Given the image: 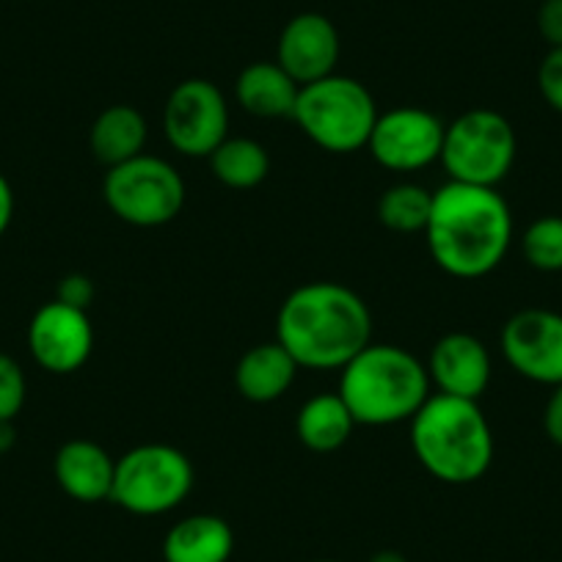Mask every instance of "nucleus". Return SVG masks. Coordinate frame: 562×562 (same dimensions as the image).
Listing matches in <instances>:
<instances>
[{
    "label": "nucleus",
    "instance_id": "1",
    "mask_svg": "<svg viewBox=\"0 0 562 562\" xmlns=\"http://www.w3.org/2000/svg\"><path fill=\"white\" fill-rule=\"evenodd\" d=\"M425 243L434 262L456 279H483L505 262L513 213L496 188L450 182L434 191Z\"/></svg>",
    "mask_w": 562,
    "mask_h": 562
},
{
    "label": "nucleus",
    "instance_id": "2",
    "mask_svg": "<svg viewBox=\"0 0 562 562\" xmlns=\"http://www.w3.org/2000/svg\"><path fill=\"white\" fill-rule=\"evenodd\" d=\"M276 339L304 370H342L372 342V312L339 281H310L281 301Z\"/></svg>",
    "mask_w": 562,
    "mask_h": 562
},
{
    "label": "nucleus",
    "instance_id": "3",
    "mask_svg": "<svg viewBox=\"0 0 562 562\" xmlns=\"http://www.w3.org/2000/svg\"><path fill=\"white\" fill-rule=\"evenodd\" d=\"M408 425L416 461L439 483L472 485L494 463V430L477 400L436 392Z\"/></svg>",
    "mask_w": 562,
    "mask_h": 562
},
{
    "label": "nucleus",
    "instance_id": "4",
    "mask_svg": "<svg viewBox=\"0 0 562 562\" xmlns=\"http://www.w3.org/2000/svg\"><path fill=\"white\" fill-rule=\"evenodd\" d=\"M430 375L425 361L400 345L370 342L339 370V397L353 414L356 425L386 428L411 422L430 397Z\"/></svg>",
    "mask_w": 562,
    "mask_h": 562
},
{
    "label": "nucleus",
    "instance_id": "5",
    "mask_svg": "<svg viewBox=\"0 0 562 562\" xmlns=\"http://www.w3.org/2000/svg\"><path fill=\"white\" fill-rule=\"evenodd\" d=\"M293 122L323 153L353 155L370 144L378 105L361 80L334 72L301 86Z\"/></svg>",
    "mask_w": 562,
    "mask_h": 562
},
{
    "label": "nucleus",
    "instance_id": "6",
    "mask_svg": "<svg viewBox=\"0 0 562 562\" xmlns=\"http://www.w3.org/2000/svg\"><path fill=\"white\" fill-rule=\"evenodd\" d=\"M518 138L510 119L491 108H472L445 127L439 164L450 182L499 188L513 171Z\"/></svg>",
    "mask_w": 562,
    "mask_h": 562
},
{
    "label": "nucleus",
    "instance_id": "7",
    "mask_svg": "<svg viewBox=\"0 0 562 562\" xmlns=\"http://www.w3.org/2000/svg\"><path fill=\"white\" fill-rule=\"evenodd\" d=\"M196 472L171 445H138L116 458L111 502L133 516H164L191 496Z\"/></svg>",
    "mask_w": 562,
    "mask_h": 562
},
{
    "label": "nucleus",
    "instance_id": "8",
    "mask_svg": "<svg viewBox=\"0 0 562 562\" xmlns=\"http://www.w3.org/2000/svg\"><path fill=\"white\" fill-rule=\"evenodd\" d=\"M186 180L169 160L158 155L119 164L105 171L102 199L122 224L138 229H158L171 224L186 207Z\"/></svg>",
    "mask_w": 562,
    "mask_h": 562
},
{
    "label": "nucleus",
    "instance_id": "9",
    "mask_svg": "<svg viewBox=\"0 0 562 562\" xmlns=\"http://www.w3.org/2000/svg\"><path fill=\"white\" fill-rule=\"evenodd\" d=\"M164 135L186 158H210L229 135V102L207 78H188L164 105Z\"/></svg>",
    "mask_w": 562,
    "mask_h": 562
},
{
    "label": "nucleus",
    "instance_id": "10",
    "mask_svg": "<svg viewBox=\"0 0 562 562\" xmlns=\"http://www.w3.org/2000/svg\"><path fill=\"white\" fill-rule=\"evenodd\" d=\"M447 124L428 108L400 105L378 113L370 135V155L394 175H414L439 164Z\"/></svg>",
    "mask_w": 562,
    "mask_h": 562
},
{
    "label": "nucleus",
    "instance_id": "11",
    "mask_svg": "<svg viewBox=\"0 0 562 562\" xmlns=\"http://www.w3.org/2000/svg\"><path fill=\"white\" fill-rule=\"evenodd\" d=\"M502 356L513 372L532 383H562V315L551 310H521L502 326Z\"/></svg>",
    "mask_w": 562,
    "mask_h": 562
},
{
    "label": "nucleus",
    "instance_id": "12",
    "mask_svg": "<svg viewBox=\"0 0 562 562\" xmlns=\"http://www.w3.org/2000/svg\"><path fill=\"white\" fill-rule=\"evenodd\" d=\"M29 350L36 364L53 375L78 372L94 350V326L89 312L56 299L40 306L29 323Z\"/></svg>",
    "mask_w": 562,
    "mask_h": 562
},
{
    "label": "nucleus",
    "instance_id": "13",
    "mask_svg": "<svg viewBox=\"0 0 562 562\" xmlns=\"http://www.w3.org/2000/svg\"><path fill=\"white\" fill-rule=\"evenodd\" d=\"M339 53L342 42L337 25L321 12L295 14L276 42V64L299 86H310L337 72Z\"/></svg>",
    "mask_w": 562,
    "mask_h": 562
},
{
    "label": "nucleus",
    "instance_id": "14",
    "mask_svg": "<svg viewBox=\"0 0 562 562\" xmlns=\"http://www.w3.org/2000/svg\"><path fill=\"white\" fill-rule=\"evenodd\" d=\"M430 386L439 394L461 400H480L494 375V361L483 339L467 331H450L430 348L428 361Z\"/></svg>",
    "mask_w": 562,
    "mask_h": 562
},
{
    "label": "nucleus",
    "instance_id": "15",
    "mask_svg": "<svg viewBox=\"0 0 562 562\" xmlns=\"http://www.w3.org/2000/svg\"><path fill=\"white\" fill-rule=\"evenodd\" d=\"M113 474L116 461L105 447L91 439H72L58 447L53 458V477L58 488L75 502L97 505V502H111Z\"/></svg>",
    "mask_w": 562,
    "mask_h": 562
},
{
    "label": "nucleus",
    "instance_id": "16",
    "mask_svg": "<svg viewBox=\"0 0 562 562\" xmlns=\"http://www.w3.org/2000/svg\"><path fill=\"white\" fill-rule=\"evenodd\" d=\"M299 370L301 367L293 353L279 339H270V342L254 345L237 359L235 389L248 403H276L293 389Z\"/></svg>",
    "mask_w": 562,
    "mask_h": 562
},
{
    "label": "nucleus",
    "instance_id": "17",
    "mask_svg": "<svg viewBox=\"0 0 562 562\" xmlns=\"http://www.w3.org/2000/svg\"><path fill=\"white\" fill-rule=\"evenodd\" d=\"M301 86L273 61H254L235 80L237 105L257 119H293Z\"/></svg>",
    "mask_w": 562,
    "mask_h": 562
},
{
    "label": "nucleus",
    "instance_id": "18",
    "mask_svg": "<svg viewBox=\"0 0 562 562\" xmlns=\"http://www.w3.org/2000/svg\"><path fill=\"white\" fill-rule=\"evenodd\" d=\"M235 532L229 521L213 513L180 518L164 538V562H229Z\"/></svg>",
    "mask_w": 562,
    "mask_h": 562
},
{
    "label": "nucleus",
    "instance_id": "19",
    "mask_svg": "<svg viewBox=\"0 0 562 562\" xmlns=\"http://www.w3.org/2000/svg\"><path fill=\"white\" fill-rule=\"evenodd\" d=\"M149 140V124L144 113L133 105H111L94 119L89 133V147L97 164L113 169L119 164L144 155Z\"/></svg>",
    "mask_w": 562,
    "mask_h": 562
},
{
    "label": "nucleus",
    "instance_id": "20",
    "mask_svg": "<svg viewBox=\"0 0 562 562\" xmlns=\"http://www.w3.org/2000/svg\"><path fill=\"white\" fill-rule=\"evenodd\" d=\"M356 430V419L339 392H323L306 400L295 416V436L312 452L342 450Z\"/></svg>",
    "mask_w": 562,
    "mask_h": 562
},
{
    "label": "nucleus",
    "instance_id": "21",
    "mask_svg": "<svg viewBox=\"0 0 562 562\" xmlns=\"http://www.w3.org/2000/svg\"><path fill=\"white\" fill-rule=\"evenodd\" d=\"M207 160L215 180L232 191H251L262 186L270 175L268 149L246 135H237V138L226 135Z\"/></svg>",
    "mask_w": 562,
    "mask_h": 562
},
{
    "label": "nucleus",
    "instance_id": "22",
    "mask_svg": "<svg viewBox=\"0 0 562 562\" xmlns=\"http://www.w3.org/2000/svg\"><path fill=\"white\" fill-rule=\"evenodd\" d=\"M434 207V191L419 182H394L378 199V221L397 235H425Z\"/></svg>",
    "mask_w": 562,
    "mask_h": 562
},
{
    "label": "nucleus",
    "instance_id": "23",
    "mask_svg": "<svg viewBox=\"0 0 562 562\" xmlns=\"http://www.w3.org/2000/svg\"><path fill=\"white\" fill-rule=\"evenodd\" d=\"M521 254L540 273H562V215H540L524 229Z\"/></svg>",
    "mask_w": 562,
    "mask_h": 562
},
{
    "label": "nucleus",
    "instance_id": "24",
    "mask_svg": "<svg viewBox=\"0 0 562 562\" xmlns=\"http://www.w3.org/2000/svg\"><path fill=\"white\" fill-rule=\"evenodd\" d=\"M25 397H29V383L23 367L12 356L0 353V422L18 419Z\"/></svg>",
    "mask_w": 562,
    "mask_h": 562
},
{
    "label": "nucleus",
    "instance_id": "25",
    "mask_svg": "<svg viewBox=\"0 0 562 562\" xmlns=\"http://www.w3.org/2000/svg\"><path fill=\"white\" fill-rule=\"evenodd\" d=\"M538 91L546 105L562 116V47H549L538 67Z\"/></svg>",
    "mask_w": 562,
    "mask_h": 562
},
{
    "label": "nucleus",
    "instance_id": "26",
    "mask_svg": "<svg viewBox=\"0 0 562 562\" xmlns=\"http://www.w3.org/2000/svg\"><path fill=\"white\" fill-rule=\"evenodd\" d=\"M94 281L83 273H69L58 281V290H56V301L61 304L75 306V310H83L89 312V306L94 304Z\"/></svg>",
    "mask_w": 562,
    "mask_h": 562
},
{
    "label": "nucleus",
    "instance_id": "27",
    "mask_svg": "<svg viewBox=\"0 0 562 562\" xmlns=\"http://www.w3.org/2000/svg\"><path fill=\"white\" fill-rule=\"evenodd\" d=\"M540 40L549 47H562V0H543L535 14Z\"/></svg>",
    "mask_w": 562,
    "mask_h": 562
},
{
    "label": "nucleus",
    "instance_id": "28",
    "mask_svg": "<svg viewBox=\"0 0 562 562\" xmlns=\"http://www.w3.org/2000/svg\"><path fill=\"white\" fill-rule=\"evenodd\" d=\"M543 430L551 445L562 447V383L551 386L549 400L543 408Z\"/></svg>",
    "mask_w": 562,
    "mask_h": 562
},
{
    "label": "nucleus",
    "instance_id": "29",
    "mask_svg": "<svg viewBox=\"0 0 562 562\" xmlns=\"http://www.w3.org/2000/svg\"><path fill=\"white\" fill-rule=\"evenodd\" d=\"M14 218V191L9 186V180L0 175V237L7 235V229L12 226Z\"/></svg>",
    "mask_w": 562,
    "mask_h": 562
},
{
    "label": "nucleus",
    "instance_id": "30",
    "mask_svg": "<svg viewBox=\"0 0 562 562\" xmlns=\"http://www.w3.org/2000/svg\"><path fill=\"white\" fill-rule=\"evenodd\" d=\"M367 562H411L408 557L403 554V551H394V549H381V551H375V554L370 557V560Z\"/></svg>",
    "mask_w": 562,
    "mask_h": 562
},
{
    "label": "nucleus",
    "instance_id": "31",
    "mask_svg": "<svg viewBox=\"0 0 562 562\" xmlns=\"http://www.w3.org/2000/svg\"><path fill=\"white\" fill-rule=\"evenodd\" d=\"M14 445L12 422H0V452H7Z\"/></svg>",
    "mask_w": 562,
    "mask_h": 562
},
{
    "label": "nucleus",
    "instance_id": "32",
    "mask_svg": "<svg viewBox=\"0 0 562 562\" xmlns=\"http://www.w3.org/2000/svg\"><path fill=\"white\" fill-rule=\"evenodd\" d=\"M312 562H339V560H312Z\"/></svg>",
    "mask_w": 562,
    "mask_h": 562
}]
</instances>
